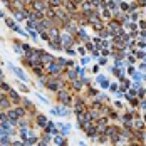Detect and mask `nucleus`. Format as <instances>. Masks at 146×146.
I'll return each mask as SVG.
<instances>
[{"label": "nucleus", "instance_id": "6ab92c4d", "mask_svg": "<svg viewBox=\"0 0 146 146\" xmlns=\"http://www.w3.org/2000/svg\"><path fill=\"white\" fill-rule=\"evenodd\" d=\"M19 2H22V0H19Z\"/></svg>", "mask_w": 146, "mask_h": 146}, {"label": "nucleus", "instance_id": "aec40b11", "mask_svg": "<svg viewBox=\"0 0 146 146\" xmlns=\"http://www.w3.org/2000/svg\"><path fill=\"white\" fill-rule=\"evenodd\" d=\"M0 113H2V111H0Z\"/></svg>", "mask_w": 146, "mask_h": 146}, {"label": "nucleus", "instance_id": "ddd939ff", "mask_svg": "<svg viewBox=\"0 0 146 146\" xmlns=\"http://www.w3.org/2000/svg\"><path fill=\"white\" fill-rule=\"evenodd\" d=\"M47 2H49V7H52V9H59L64 5V0H47Z\"/></svg>", "mask_w": 146, "mask_h": 146}, {"label": "nucleus", "instance_id": "20e7f679", "mask_svg": "<svg viewBox=\"0 0 146 146\" xmlns=\"http://www.w3.org/2000/svg\"><path fill=\"white\" fill-rule=\"evenodd\" d=\"M30 9H32V10H37V12H47L49 2H47V0H34V3H32Z\"/></svg>", "mask_w": 146, "mask_h": 146}, {"label": "nucleus", "instance_id": "4468645a", "mask_svg": "<svg viewBox=\"0 0 146 146\" xmlns=\"http://www.w3.org/2000/svg\"><path fill=\"white\" fill-rule=\"evenodd\" d=\"M10 89H12V86H10L9 82H5V81L0 82V92H9Z\"/></svg>", "mask_w": 146, "mask_h": 146}, {"label": "nucleus", "instance_id": "1a4fd4ad", "mask_svg": "<svg viewBox=\"0 0 146 146\" xmlns=\"http://www.w3.org/2000/svg\"><path fill=\"white\" fill-rule=\"evenodd\" d=\"M64 77H67L71 82L77 79V69H66V72H64Z\"/></svg>", "mask_w": 146, "mask_h": 146}, {"label": "nucleus", "instance_id": "f03ea898", "mask_svg": "<svg viewBox=\"0 0 146 146\" xmlns=\"http://www.w3.org/2000/svg\"><path fill=\"white\" fill-rule=\"evenodd\" d=\"M72 96H74V92L71 89L57 91V101L60 102L62 106H71V104H72Z\"/></svg>", "mask_w": 146, "mask_h": 146}, {"label": "nucleus", "instance_id": "6e6552de", "mask_svg": "<svg viewBox=\"0 0 146 146\" xmlns=\"http://www.w3.org/2000/svg\"><path fill=\"white\" fill-rule=\"evenodd\" d=\"M74 109H76V114H77V113H84V111H88L89 108L84 104L82 99H76V102H74Z\"/></svg>", "mask_w": 146, "mask_h": 146}, {"label": "nucleus", "instance_id": "9d476101", "mask_svg": "<svg viewBox=\"0 0 146 146\" xmlns=\"http://www.w3.org/2000/svg\"><path fill=\"white\" fill-rule=\"evenodd\" d=\"M52 60H56L54 56L47 54L45 50H40V62H42V64H49V62H52Z\"/></svg>", "mask_w": 146, "mask_h": 146}, {"label": "nucleus", "instance_id": "423d86ee", "mask_svg": "<svg viewBox=\"0 0 146 146\" xmlns=\"http://www.w3.org/2000/svg\"><path fill=\"white\" fill-rule=\"evenodd\" d=\"M30 69H32V72L35 74L37 77H39V76H42V74H45V67H44V64H42V62H35V64H32V66H30Z\"/></svg>", "mask_w": 146, "mask_h": 146}, {"label": "nucleus", "instance_id": "f257e3e1", "mask_svg": "<svg viewBox=\"0 0 146 146\" xmlns=\"http://www.w3.org/2000/svg\"><path fill=\"white\" fill-rule=\"evenodd\" d=\"M45 72L49 74V76H64L66 72V69L59 64L57 60H52V62H49V64H45Z\"/></svg>", "mask_w": 146, "mask_h": 146}, {"label": "nucleus", "instance_id": "0eeeda50", "mask_svg": "<svg viewBox=\"0 0 146 146\" xmlns=\"http://www.w3.org/2000/svg\"><path fill=\"white\" fill-rule=\"evenodd\" d=\"M9 98H10V101H12V104H14V106H17V104H22V98L19 96V92H17V91H14V89H10V91H9Z\"/></svg>", "mask_w": 146, "mask_h": 146}, {"label": "nucleus", "instance_id": "2eb2a0df", "mask_svg": "<svg viewBox=\"0 0 146 146\" xmlns=\"http://www.w3.org/2000/svg\"><path fill=\"white\" fill-rule=\"evenodd\" d=\"M133 128H134V129H138V131H141V129L145 128V124H143V121H141V119H136V121H134V124H133Z\"/></svg>", "mask_w": 146, "mask_h": 146}, {"label": "nucleus", "instance_id": "9b49d317", "mask_svg": "<svg viewBox=\"0 0 146 146\" xmlns=\"http://www.w3.org/2000/svg\"><path fill=\"white\" fill-rule=\"evenodd\" d=\"M45 123H47V119H45L42 114H35V124H37V126L45 128Z\"/></svg>", "mask_w": 146, "mask_h": 146}, {"label": "nucleus", "instance_id": "f3484780", "mask_svg": "<svg viewBox=\"0 0 146 146\" xmlns=\"http://www.w3.org/2000/svg\"><path fill=\"white\" fill-rule=\"evenodd\" d=\"M22 3H24L25 7H32V3H34V0H22Z\"/></svg>", "mask_w": 146, "mask_h": 146}, {"label": "nucleus", "instance_id": "a211bd4d", "mask_svg": "<svg viewBox=\"0 0 146 146\" xmlns=\"http://www.w3.org/2000/svg\"><path fill=\"white\" fill-rule=\"evenodd\" d=\"M0 76H2V71H0Z\"/></svg>", "mask_w": 146, "mask_h": 146}, {"label": "nucleus", "instance_id": "dca6fc26", "mask_svg": "<svg viewBox=\"0 0 146 146\" xmlns=\"http://www.w3.org/2000/svg\"><path fill=\"white\" fill-rule=\"evenodd\" d=\"M102 19H108V20H111V12H109L108 9H104V10H102Z\"/></svg>", "mask_w": 146, "mask_h": 146}, {"label": "nucleus", "instance_id": "f8f14e48", "mask_svg": "<svg viewBox=\"0 0 146 146\" xmlns=\"http://www.w3.org/2000/svg\"><path fill=\"white\" fill-rule=\"evenodd\" d=\"M82 89V82L79 81V79H76V81H72V88H71V91H72L74 94L77 92V91H81Z\"/></svg>", "mask_w": 146, "mask_h": 146}, {"label": "nucleus", "instance_id": "39448f33", "mask_svg": "<svg viewBox=\"0 0 146 146\" xmlns=\"http://www.w3.org/2000/svg\"><path fill=\"white\" fill-rule=\"evenodd\" d=\"M60 42H62V45H64L66 49H69V45L74 42V35H72V34H69V32L60 34Z\"/></svg>", "mask_w": 146, "mask_h": 146}, {"label": "nucleus", "instance_id": "7ed1b4c3", "mask_svg": "<svg viewBox=\"0 0 146 146\" xmlns=\"http://www.w3.org/2000/svg\"><path fill=\"white\" fill-rule=\"evenodd\" d=\"M14 104L10 101V98H9V92H0V109H3V111H7V109H10Z\"/></svg>", "mask_w": 146, "mask_h": 146}]
</instances>
